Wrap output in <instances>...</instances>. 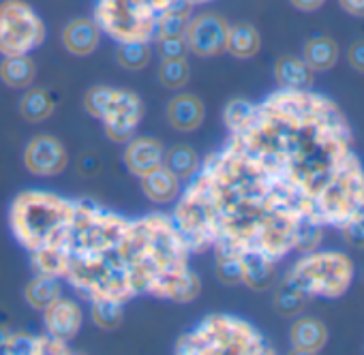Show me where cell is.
Returning a JSON list of instances; mask_svg holds the SVG:
<instances>
[{"label": "cell", "mask_w": 364, "mask_h": 355, "mask_svg": "<svg viewBox=\"0 0 364 355\" xmlns=\"http://www.w3.org/2000/svg\"><path fill=\"white\" fill-rule=\"evenodd\" d=\"M141 118H144L141 99L131 90H116L114 99L101 120L105 124L103 129H105L107 139H112L116 143H127L133 137Z\"/></svg>", "instance_id": "10"}, {"label": "cell", "mask_w": 364, "mask_h": 355, "mask_svg": "<svg viewBox=\"0 0 364 355\" xmlns=\"http://www.w3.org/2000/svg\"><path fill=\"white\" fill-rule=\"evenodd\" d=\"M232 139L300 193L323 225L343 227L364 206V169L347 122L328 99L281 88L253 105Z\"/></svg>", "instance_id": "2"}, {"label": "cell", "mask_w": 364, "mask_h": 355, "mask_svg": "<svg viewBox=\"0 0 364 355\" xmlns=\"http://www.w3.org/2000/svg\"><path fill=\"white\" fill-rule=\"evenodd\" d=\"M215 257H217V266H215L217 278L228 287L240 285L242 283V255L215 253Z\"/></svg>", "instance_id": "32"}, {"label": "cell", "mask_w": 364, "mask_h": 355, "mask_svg": "<svg viewBox=\"0 0 364 355\" xmlns=\"http://www.w3.org/2000/svg\"><path fill=\"white\" fill-rule=\"evenodd\" d=\"M302 58L313 71H328L338 60V45L330 37H313L304 45Z\"/></svg>", "instance_id": "24"}, {"label": "cell", "mask_w": 364, "mask_h": 355, "mask_svg": "<svg viewBox=\"0 0 364 355\" xmlns=\"http://www.w3.org/2000/svg\"><path fill=\"white\" fill-rule=\"evenodd\" d=\"M291 349L302 355L319 353L326 346L328 340V329L321 321L313 317H302L291 325Z\"/></svg>", "instance_id": "18"}, {"label": "cell", "mask_w": 364, "mask_h": 355, "mask_svg": "<svg viewBox=\"0 0 364 355\" xmlns=\"http://www.w3.org/2000/svg\"><path fill=\"white\" fill-rule=\"evenodd\" d=\"M46 41V24L24 0L0 3V56H24Z\"/></svg>", "instance_id": "9"}, {"label": "cell", "mask_w": 364, "mask_h": 355, "mask_svg": "<svg viewBox=\"0 0 364 355\" xmlns=\"http://www.w3.org/2000/svg\"><path fill=\"white\" fill-rule=\"evenodd\" d=\"M347 60H349V65H351L355 71L364 73V39H360V41H355V43L349 45V50H347Z\"/></svg>", "instance_id": "39"}, {"label": "cell", "mask_w": 364, "mask_h": 355, "mask_svg": "<svg viewBox=\"0 0 364 355\" xmlns=\"http://www.w3.org/2000/svg\"><path fill=\"white\" fill-rule=\"evenodd\" d=\"M82 321H84V312L80 304L71 297L60 295L43 308L46 332L58 340L69 342L71 338H75L77 332L82 329Z\"/></svg>", "instance_id": "13"}, {"label": "cell", "mask_w": 364, "mask_h": 355, "mask_svg": "<svg viewBox=\"0 0 364 355\" xmlns=\"http://www.w3.org/2000/svg\"><path fill=\"white\" fill-rule=\"evenodd\" d=\"M200 156L198 152L187 146V143H178L171 146L163 152V167L169 169L178 180H191V178L200 171Z\"/></svg>", "instance_id": "20"}, {"label": "cell", "mask_w": 364, "mask_h": 355, "mask_svg": "<svg viewBox=\"0 0 364 355\" xmlns=\"http://www.w3.org/2000/svg\"><path fill=\"white\" fill-rule=\"evenodd\" d=\"M37 67L28 54L24 56H5V60L0 62V80H3L9 88L22 90L28 88L35 82Z\"/></svg>", "instance_id": "23"}, {"label": "cell", "mask_w": 364, "mask_h": 355, "mask_svg": "<svg viewBox=\"0 0 364 355\" xmlns=\"http://www.w3.org/2000/svg\"><path fill=\"white\" fill-rule=\"evenodd\" d=\"M163 143L154 137H131L124 148V165L129 173L141 178L163 165Z\"/></svg>", "instance_id": "14"}, {"label": "cell", "mask_w": 364, "mask_h": 355, "mask_svg": "<svg viewBox=\"0 0 364 355\" xmlns=\"http://www.w3.org/2000/svg\"><path fill=\"white\" fill-rule=\"evenodd\" d=\"M122 253L133 272L137 293L180 304L193 302L200 295V276L189 268L191 248L171 217L148 214L131 221L122 240Z\"/></svg>", "instance_id": "3"}, {"label": "cell", "mask_w": 364, "mask_h": 355, "mask_svg": "<svg viewBox=\"0 0 364 355\" xmlns=\"http://www.w3.org/2000/svg\"><path fill=\"white\" fill-rule=\"evenodd\" d=\"M313 69L304 62V58L281 56L274 65V77L285 90H311L313 88Z\"/></svg>", "instance_id": "19"}, {"label": "cell", "mask_w": 364, "mask_h": 355, "mask_svg": "<svg viewBox=\"0 0 364 355\" xmlns=\"http://www.w3.org/2000/svg\"><path fill=\"white\" fill-rule=\"evenodd\" d=\"M204 116H206V107L202 99L196 94L182 92L167 103V122L173 131L180 133L198 131L204 122Z\"/></svg>", "instance_id": "15"}, {"label": "cell", "mask_w": 364, "mask_h": 355, "mask_svg": "<svg viewBox=\"0 0 364 355\" xmlns=\"http://www.w3.org/2000/svg\"><path fill=\"white\" fill-rule=\"evenodd\" d=\"M54 114V101L46 88H31L20 101V116L26 122H43Z\"/></svg>", "instance_id": "26"}, {"label": "cell", "mask_w": 364, "mask_h": 355, "mask_svg": "<svg viewBox=\"0 0 364 355\" xmlns=\"http://www.w3.org/2000/svg\"><path fill=\"white\" fill-rule=\"evenodd\" d=\"M67 342L58 340L50 334L46 336H37V344H35V355H67Z\"/></svg>", "instance_id": "37"}, {"label": "cell", "mask_w": 364, "mask_h": 355, "mask_svg": "<svg viewBox=\"0 0 364 355\" xmlns=\"http://www.w3.org/2000/svg\"><path fill=\"white\" fill-rule=\"evenodd\" d=\"M289 3L300 11H317L326 0H289Z\"/></svg>", "instance_id": "41"}, {"label": "cell", "mask_w": 364, "mask_h": 355, "mask_svg": "<svg viewBox=\"0 0 364 355\" xmlns=\"http://www.w3.org/2000/svg\"><path fill=\"white\" fill-rule=\"evenodd\" d=\"M277 268L274 261L262 255H245L242 257V283L253 291H266L274 285Z\"/></svg>", "instance_id": "21"}, {"label": "cell", "mask_w": 364, "mask_h": 355, "mask_svg": "<svg viewBox=\"0 0 364 355\" xmlns=\"http://www.w3.org/2000/svg\"><path fill=\"white\" fill-rule=\"evenodd\" d=\"M9 334H11V332H9V327H7V325H0V346L5 344V340L9 338Z\"/></svg>", "instance_id": "43"}, {"label": "cell", "mask_w": 364, "mask_h": 355, "mask_svg": "<svg viewBox=\"0 0 364 355\" xmlns=\"http://www.w3.org/2000/svg\"><path fill=\"white\" fill-rule=\"evenodd\" d=\"M73 212V200L50 191H24L11 204L9 223L16 240L28 253H37L67 244Z\"/></svg>", "instance_id": "4"}, {"label": "cell", "mask_w": 364, "mask_h": 355, "mask_svg": "<svg viewBox=\"0 0 364 355\" xmlns=\"http://www.w3.org/2000/svg\"><path fill=\"white\" fill-rule=\"evenodd\" d=\"M90 317L92 323L105 332L118 329L124 321L122 304L116 300H90Z\"/></svg>", "instance_id": "27"}, {"label": "cell", "mask_w": 364, "mask_h": 355, "mask_svg": "<svg viewBox=\"0 0 364 355\" xmlns=\"http://www.w3.org/2000/svg\"><path fill=\"white\" fill-rule=\"evenodd\" d=\"M191 180L171 214L191 253L213 246L215 253L262 255L277 263L321 242L317 210L232 137Z\"/></svg>", "instance_id": "1"}, {"label": "cell", "mask_w": 364, "mask_h": 355, "mask_svg": "<svg viewBox=\"0 0 364 355\" xmlns=\"http://www.w3.org/2000/svg\"><path fill=\"white\" fill-rule=\"evenodd\" d=\"M180 355H257L268 353L262 334L242 319L230 315H210L193 332L182 334L173 346Z\"/></svg>", "instance_id": "7"}, {"label": "cell", "mask_w": 364, "mask_h": 355, "mask_svg": "<svg viewBox=\"0 0 364 355\" xmlns=\"http://www.w3.org/2000/svg\"><path fill=\"white\" fill-rule=\"evenodd\" d=\"M338 5L353 18H364V0H338Z\"/></svg>", "instance_id": "40"}, {"label": "cell", "mask_w": 364, "mask_h": 355, "mask_svg": "<svg viewBox=\"0 0 364 355\" xmlns=\"http://www.w3.org/2000/svg\"><path fill=\"white\" fill-rule=\"evenodd\" d=\"M9 321H11V315H9V310L0 306V325H7V327H9Z\"/></svg>", "instance_id": "42"}, {"label": "cell", "mask_w": 364, "mask_h": 355, "mask_svg": "<svg viewBox=\"0 0 364 355\" xmlns=\"http://www.w3.org/2000/svg\"><path fill=\"white\" fill-rule=\"evenodd\" d=\"M193 5H200V3H208V0H191Z\"/></svg>", "instance_id": "44"}, {"label": "cell", "mask_w": 364, "mask_h": 355, "mask_svg": "<svg viewBox=\"0 0 364 355\" xmlns=\"http://www.w3.org/2000/svg\"><path fill=\"white\" fill-rule=\"evenodd\" d=\"M144 195L154 204H171L180 195V180L163 165L139 178Z\"/></svg>", "instance_id": "17"}, {"label": "cell", "mask_w": 364, "mask_h": 355, "mask_svg": "<svg viewBox=\"0 0 364 355\" xmlns=\"http://www.w3.org/2000/svg\"><path fill=\"white\" fill-rule=\"evenodd\" d=\"M156 52H159L161 60L187 58L189 56V45H187L185 37H180V39H159L156 41Z\"/></svg>", "instance_id": "36"}, {"label": "cell", "mask_w": 364, "mask_h": 355, "mask_svg": "<svg viewBox=\"0 0 364 355\" xmlns=\"http://www.w3.org/2000/svg\"><path fill=\"white\" fill-rule=\"evenodd\" d=\"M114 92L116 88H109V86H92L84 97V109L88 111V116L101 120L114 99Z\"/></svg>", "instance_id": "33"}, {"label": "cell", "mask_w": 364, "mask_h": 355, "mask_svg": "<svg viewBox=\"0 0 364 355\" xmlns=\"http://www.w3.org/2000/svg\"><path fill=\"white\" fill-rule=\"evenodd\" d=\"M251 111H253V103H249L245 99L230 101L225 105V111H223V120H225V126L230 129V133L240 129L247 122V118L251 116Z\"/></svg>", "instance_id": "35"}, {"label": "cell", "mask_w": 364, "mask_h": 355, "mask_svg": "<svg viewBox=\"0 0 364 355\" xmlns=\"http://www.w3.org/2000/svg\"><path fill=\"white\" fill-rule=\"evenodd\" d=\"M101 41V28L97 26L95 20L88 18H77L71 20L65 31H63V45L69 54L73 56H90Z\"/></svg>", "instance_id": "16"}, {"label": "cell", "mask_w": 364, "mask_h": 355, "mask_svg": "<svg viewBox=\"0 0 364 355\" xmlns=\"http://www.w3.org/2000/svg\"><path fill=\"white\" fill-rule=\"evenodd\" d=\"M304 302H306V295L296 289L287 278L281 283L279 291H277V297H274V310L283 317H291V315H298L302 308H304Z\"/></svg>", "instance_id": "31"}, {"label": "cell", "mask_w": 364, "mask_h": 355, "mask_svg": "<svg viewBox=\"0 0 364 355\" xmlns=\"http://www.w3.org/2000/svg\"><path fill=\"white\" fill-rule=\"evenodd\" d=\"M191 20V9H171L163 13L156 22L154 39H180L185 37L187 26Z\"/></svg>", "instance_id": "30"}, {"label": "cell", "mask_w": 364, "mask_h": 355, "mask_svg": "<svg viewBox=\"0 0 364 355\" xmlns=\"http://www.w3.org/2000/svg\"><path fill=\"white\" fill-rule=\"evenodd\" d=\"M351 278V266L345 255L338 253H321L306 257L294 266L287 274V280L300 289L304 295L317 293L326 297L341 295Z\"/></svg>", "instance_id": "8"}, {"label": "cell", "mask_w": 364, "mask_h": 355, "mask_svg": "<svg viewBox=\"0 0 364 355\" xmlns=\"http://www.w3.org/2000/svg\"><path fill=\"white\" fill-rule=\"evenodd\" d=\"M152 58L150 43L144 41H129V43H118L116 48V60L122 69L129 71H141L148 67Z\"/></svg>", "instance_id": "28"}, {"label": "cell", "mask_w": 364, "mask_h": 355, "mask_svg": "<svg viewBox=\"0 0 364 355\" xmlns=\"http://www.w3.org/2000/svg\"><path fill=\"white\" fill-rule=\"evenodd\" d=\"M69 156L60 139L52 135H37L24 150V165L33 175L52 178L67 169Z\"/></svg>", "instance_id": "12"}, {"label": "cell", "mask_w": 364, "mask_h": 355, "mask_svg": "<svg viewBox=\"0 0 364 355\" xmlns=\"http://www.w3.org/2000/svg\"><path fill=\"white\" fill-rule=\"evenodd\" d=\"M191 69L187 58H167L159 65V82L167 90H180L189 84Z\"/></svg>", "instance_id": "29"}, {"label": "cell", "mask_w": 364, "mask_h": 355, "mask_svg": "<svg viewBox=\"0 0 364 355\" xmlns=\"http://www.w3.org/2000/svg\"><path fill=\"white\" fill-rule=\"evenodd\" d=\"M65 278L86 300H116L120 304L137 295L133 272L124 259L122 242L116 248L88 255H67Z\"/></svg>", "instance_id": "5"}, {"label": "cell", "mask_w": 364, "mask_h": 355, "mask_svg": "<svg viewBox=\"0 0 364 355\" xmlns=\"http://www.w3.org/2000/svg\"><path fill=\"white\" fill-rule=\"evenodd\" d=\"M230 24L217 13H200L189 20L185 39L189 52L200 58H213L225 52Z\"/></svg>", "instance_id": "11"}, {"label": "cell", "mask_w": 364, "mask_h": 355, "mask_svg": "<svg viewBox=\"0 0 364 355\" xmlns=\"http://www.w3.org/2000/svg\"><path fill=\"white\" fill-rule=\"evenodd\" d=\"M262 48V37L251 24H234L228 31V43L225 52H230L234 58L247 60L253 58Z\"/></svg>", "instance_id": "22"}, {"label": "cell", "mask_w": 364, "mask_h": 355, "mask_svg": "<svg viewBox=\"0 0 364 355\" xmlns=\"http://www.w3.org/2000/svg\"><path fill=\"white\" fill-rule=\"evenodd\" d=\"M60 295H63V289H60L58 278L48 276V274H37L24 289V297L35 310H43L48 304H52Z\"/></svg>", "instance_id": "25"}, {"label": "cell", "mask_w": 364, "mask_h": 355, "mask_svg": "<svg viewBox=\"0 0 364 355\" xmlns=\"http://www.w3.org/2000/svg\"><path fill=\"white\" fill-rule=\"evenodd\" d=\"M37 336H31L26 332H11L5 344L0 346V355H35Z\"/></svg>", "instance_id": "34"}, {"label": "cell", "mask_w": 364, "mask_h": 355, "mask_svg": "<svg viewBox=\"0 0 364 355\" xmlns=\"http://www.w3.org/2000/svg\"><path fill=\"white\" fill-rule=\"evenodd\" d=\"M191 0H99L95 22L118 43L154 39L156 22L171 9H191Z\"/></svg>", "instance_id": "6"}, {"label": "cell", "mask_w": 364, "mask_h": 355, "mask_svg": "<svg viewBox=\"0 0 364 355\" xmlns=\"http://www.w3.org/2000/svg\"><path fill=\"white\" fill-rule=\"evenodd\" d=\"M101 169V160H99V154L97 152H84L80 158H77V171L86 178L99 173Z\"/></svg>", "instance_id": "38"}]
</instances>
